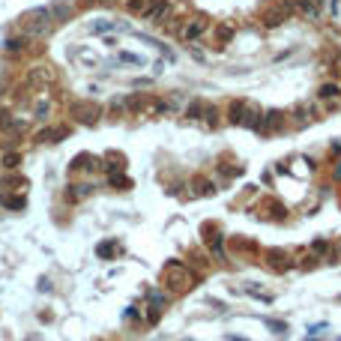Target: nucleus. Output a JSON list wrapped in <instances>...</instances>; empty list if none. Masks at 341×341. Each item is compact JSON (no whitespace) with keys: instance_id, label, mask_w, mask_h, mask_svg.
<instances>
[{"instance_id":"obj_19","label":"nucleus","mask_w":341,"mask_h":341,"mask_svg":"<svg viewBox=\"0 0 341 341\" xmlns=\"http://www.w3.org/2000/svg\"><path fill=\"white\" fill-rule=\"evenodd\" d=\"M6 207H9V210H24L27 201H24V197H6Z\"/></svg>"},{"instance_id":"obj_15","label":"nucleus","mask_w":341,"mask_h":341,"mask_svg":"<svg viewBox=\"0 0 341 341\" xmlns=\"http://www.w3.org/2000/svg\"><path fill=\"white\" fill-rule=\"evenodd\" d=\"M120 60H123V63H132V66H144V63H147V60L141 57V54H129V51H123Z\"/></svg>"},{"instance_id":"obj_13","label":"nucleus","mask_w":341,"mask_h":341,"mask_svg":"<svg viewBox=\"0 0 341 341\" xmlns=\"http://www.w3.org/2000/svg\"><path fill=\"white\" fill-rule=\"evenodd\" d=\"M126 9L135 12V15H144V12L150 9V0H129V3H126Z\"/></svg>"},{"instance_id":"obj_25","label":"nucleus","mask_w":341,"mask_h":341,"mask_svg":"<svg viewBox=\"0 0 341 341\" xmlns=\"http://www.w3.org/2000/svg\"><path fill=\"white\" fill-rule=\"evenodd\" d=\"M81 60H84V63H87V66H96V63H99V60H96V57H93V54H84V57H81Z\"/></svg>"},{"instance_id":"obj_6","label":"nucleus","mask_w":341,"mask_h":341,"mask_svg":"<svg viewBox=\"0 0 341 341\" xmlns=\"http://www.w3.org/2000/svg\"><path fill=\"white\" fill-rule=\"evenodd\" d=\"M281 126H284V114H281V111H266V114L258 120V132H260V135H269V132L281 129Z\"/></svg>"},{"instance_id":"obj_23","label":"nucleus","mask_w":341,"mask_h":341,"mask_svg":"<svg viewBox=\"0 0 341 341\" xmlns=\"http://www.w3.org/2000/svg\"><path fill=\"white\" fill-rule=\"evenodd\" d=\"M266 326H269V329H276V332H287V323H276V320H269Z\"/></svg>"},{"instance_id":"obj_8","label":"nucleus","mask_w":341,"mask_h":341,"mask_svg":"<svg viewBox=\"0 0 341 341\" xmlns=\"http://www.w3.org/2000/svg\"><path fill=\"white\" fill-rule=\"evenodd\" d=\"M60 138H66V129H60V126H48V129L36 132V141H39V144H54Z\"/></svg>"},{"instance_id":"obj_1","label":"nucleus","mask_w":341,"mask_h":341,"mask_svg":"<svg viewBox=\"0 0 341 341\" xmlns=\"http://www.w3.org/2000/svg\"><path fill=\"white\" fill-rule=\"evenodd\" d=\"M162 281L168 284V291H174V293H186L189 287L197 281V276L192 273L189 266H183V263H168L165 273H162Z\"/></svg>"},{"instance_id":"obj_7","label":"nucleus","mask_w":341,"mask_h":341,"mask_svg":"<svg viewBox=\"0 0 341 341\" xmlns=\"http://www.w3.org/2000/svg\"><path fill=\"white\" fill-rule=\"evenodd\" d=\"M99 114H102V111H99L96 105H90V102H87V105H75V108H72V117H75L78 123H87V126H93V123L99 120Z\"/></svg>"},{"instance_id":"obj_16","label":"nucleus","mask_w":341,"mask_h":341,"mask_svg":"<svg viewBox=\"0 0 341 341\" xmlns=\"http://www.w3.org/2000/svg\"><path fill=\"white\" fill-rule=\"evenodd\" d=\"M24 36H18V39H6V51H12V54H18V51H24Z\"/></svg>"},{"instance_id":"obj_27","label":"nucleus","mask_w":341,"mask_h":341,"mask_svg":"<svg viewBox=\"0 0 341 341\" xmlns=\"http://www.w3.org/2000/svg\"><path fill=\"white\" fill-rule=\"evenodd\" d=\"M332 260H341V243L335 245V251H332Z\"/></svg>"},{"instance_id":"obj_5","label":"nucleus","mask_w":341,"mask_h":341,"mask_svg":"<svg viewBox=\"0 0 341 341\" xmlns=\"http://www.w3.org/2000/svg\"><path fill=\"white\" fill-rule=\"evenodd\" d=\"M317 96H320V102H326L323 111H338V108H341V90L335 84H323L317 90Z\"/></svg>"},{"instance_id":"obj_10","label":"nucleus","mask_w":341,"mask_h":341,"mask_svg":"<svg viewBox=\"0 0 341 341\" xmlns=\"http://www.w3.org/2000/svg\"><path fill=\"white\" fill-rule=\"evenodd\" d=\"M90 192H93V186H66V201L75 204V201H81V197H87Z\"/></svg>"},{"instance_id":"obj_4","label":"nucleus","mask_w":341,"mask_h":341,"mask_svg":"<svg viewBox=\"0 0 341 341\" xmlns=\"http://www.w3.org/2000/svg\"><path fill=\"white\" fill-rule=\"evenodd\" d=\"M207 27H210L207 18H192V21H186L183 27L177 30V36H179L183 42H195V39H201V36H204V30H207Z\"/></svg>"},{"instance_id":"obj_26","label":"nucleus","mask_w":341,"mask_h":341,"mask_svg":"<svg viewBox=\"0 0 341 341\" xmlns=\"http://www.w3.org/2000/svg\"><path fill=\"white\" fill-rule=\"evenodd\" d=\"M36 111H39V117H45L48 114V102H39V105H36Z\"/></svg>"},{"instance_id":"obj_14","label":"nucleus","mask_w":341,"mask_h":341,"mask_svg":"<svg viewBox=\"0 0 341 341\" xmlns=\"http://www.w3.org/2000/svg\"><path fill=\"white\" fill-rule=\"evenodd\" d=\"M212 192H215V186L210 183V179H195V195H207L210 197Z\"/></svg>"},{"instance_id":"obj_22","label":"nucleus","mask_w":341,"mask_h":341,"mask_svg":"<svg viewBox=\"0 0 341 341\" xmlns=\"http://www.w3.org/2000/svg\"><path fill=\"white\" fill-rule=\"evenodd\" d=\"M314 251H317V255H326V251H329V243H326V240H314Z\"/></svg>"},{"instance_id":"obj_21","label":"nucleus","mask_w":341,"mask_h":341,"mask_svg":"<svg viewBox=\"0 0 341 341\" xmlns=\"http://www.w3.org/2000/svg\"><path fill=\"white\" fill-rule=\"evenodd\" d=\"M204 111V102H192V108H189V120H197V114Z\"/></svg>"},{"instance_id":"obj_12","label":"nucleus","mask_w":341,"mask_h":341,"mask_svg":"<svg viewBox=\"0 0 341 341\" xmlns=\"http://www.w3.org/2000/svg\"><path fill=\"white\" fill-rule=\"evenodd\" d=\"M72 168H84V171H96V168H99V159H93V156H78L75 162H72Z\"/></svg>"},{"instance_id":"obj_18","label":"nucleus","mask_w":341,"mask_h":341,"mask_svg":"<svg viewBox=\"0 0 341 341\" xmlns=\"http://www.w3.org/2000/svg\"><path fill=\"white\" fill-rule=\"evenodd\" d=\"M111 186H117V189H129V177L114 174V177H111Z\"/></svg>"},{"instance_id":"obj_28","label":"nucleus","mask_w":341,"mask_h":341,"mask_svg":"<svg viewBox=\"0 0 341 341\" xmlns=\"http://www.w3.org/2000/svg\"><path fill=\"white\" fill-rule=\"evenodd\" d=\"M102 3H114V0H102Z\"/></svg>"},{"instance_id":"obj_24","label":"nucleus","mask_w":341,"mask_h":341,"mask_svg":"<svg viewBox=\"0 0 341 341\" xmlns=\"http://www.w3.org/2000/svg\"><path fill=\"white\" fill-rule=\"evenodd\" d=\"M96 251H99V255H102V258H105V255H111V251H114V245H105V243H102V245H99V248H96Z\"/></svg>"},{"instance_id":"obj_2","label":"nucleus","mask_w":341,"mask_h":341,"mask_svg":"<svg viewBox=\"0 0 341 341\" xmlns=\"http://www.w3.org/2000/svg\"><path fill=\"white\" fill-rule=\"evenodd\" d=\"M24 27H27V36H45V33L54 27V15H51V9L42 6V9L30 12V15L24 18Z\"/></svg>"},{"instance_id":"obj_9","label":"nucleus","mask_w":341,"mask_h":341,"mask_svg":"<svg viewBox=\"0 0 341 341\" xmlns=\"http://www.w3.org/2000/svg\"><path fill=\"white\" fill-rule=\"evenodd\" d=\"M266 258H269V266L278 269V273H284V269H291V266H293L291 260H287L284 251H276V248H269V251H266Z\"/></svg>"},{"instance_id":"obj_17","label":"nucleus","mask_w":341,"mask_h":341,"mask_svg":"<svg viewBox=\"0 0 341 341\" xmlns=\"http://www.w3.org/2000/svg\"><path fill=\"white\" fill-rule=\"evenodd\" d=\"M18 162H21V156H18V153H6L3 156V168L12 171V168H18Z\"/></svg>"},{"instance_id":"obj_3","label":"nucleus","mask_w":341,"mask_h":341,"mask_svg":"<svg viewBox=\"0 0 341 341\" xmlns=\"http://www.w3.org/2000/svg\"><path fill=\"white\" fill-rule=\"evenodd\" d=\"M171 15H174V3H171V0H150V9L144 12V18L153 21V24H168Z\"/></svg>"},{"instance_id":"obj_20","label":"nucleus","mask_w":341,"mask_h":341,"mask_svg":"<svg viewBox=\"0 0 341 341\" xmlns=\"http://www.w3.org/2000/svg\"><path fill=\"white\" fill-rule=\"evenodd\" d=\"M114 24L111 21H96V24H90V33H105V30H111Z\"/></svg>"},{"instance_id":"obj_11","label":"nucleus","mask_w":341,"mask_h":341,"mask_svg":"<svg viewBox=\"0 0 341 341\" xmlns=\"http://www.w3.org/2000/svg\"><path fill=\"white\" fill-rule=\"evenodd\" d=\"M245 108H248V102H233V105H230V111H227V120H230V123H243Z\"/></svg>"}]
</instances>
